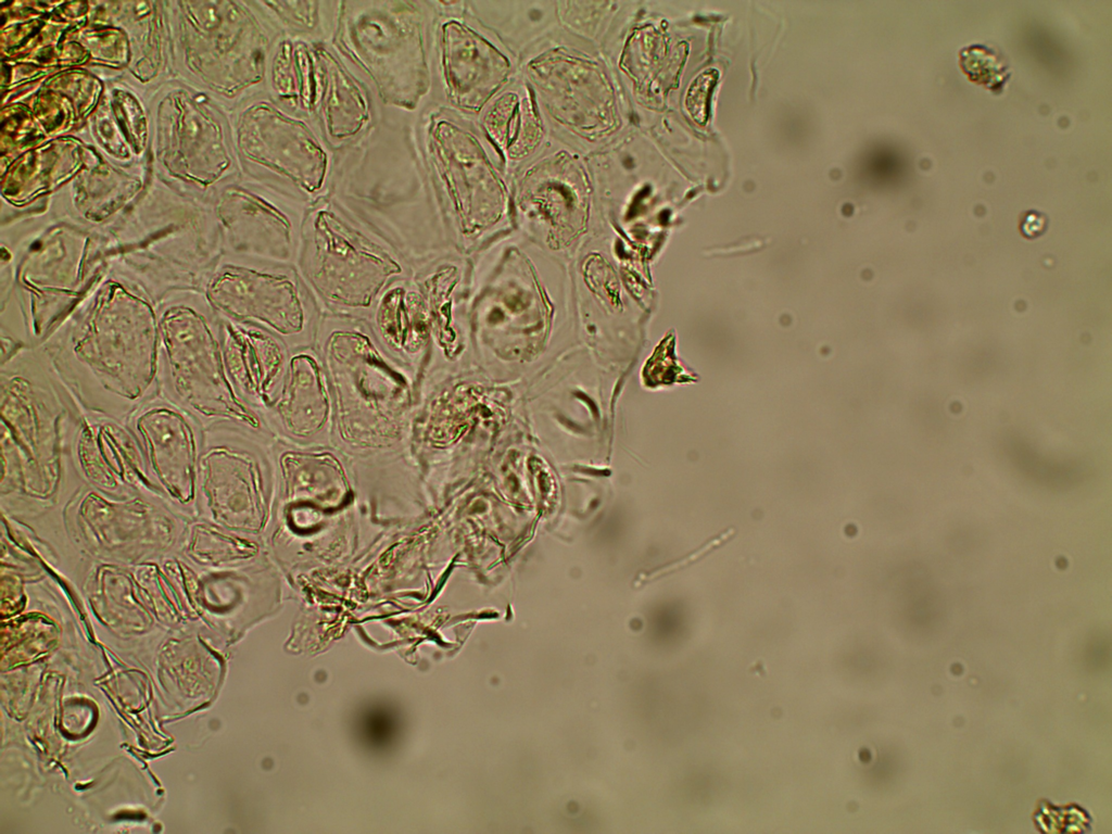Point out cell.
<instances>
[{"label":"cell","instance_id":"cell-1","mask_svg":"<svg viewBox=\"0 0 1112 834\" xmlns=\"http://www.w3.org/2000/svg\"><path fill=\"white\" fill-rule=\"evenodd\" d=\"M323 314L366 320L414 269L397 249L329 195L305 213L295 264Z\"/></svg>","mask_w":1112,"mask_h":834},{"label":"cell","instance_id":"cell-2","mask_svg":"<svg viewBox=\"0 0 1112 834\" xmlns=\"http://www.w3.org/2000/svg\"><path fill=\"white\" fill-rule=\"evenodd\" d=\"M339 5L334 49L369 80L383 104L415 111L431 81L426 3L341 1Z\"/></svg>","mask_w":1112,"mask_h":834},{"label":"cell","instance_id":"cell-3","mask_svg":"<svg viewBox=\"0 0 1112 834\" xmlns=\"http://www.w3.org/2000/svg\"><path fill=\"white\" fill-rule=\"evenodd\" d=\"M252 113L249 155L267 186L309 207L329 197L336 155L317 127L270 97Z\"/></svg>","mask_w":1112,"mask_h":834},{"label":"cell","instance_id":"cell-4","mask_svg":"<svg viewBox=\"0 0 1112 834\" xmlns=\"http://www.w3.org/2000/svg\"><path fill=\"white\" fill-rule=\"evenodd\" d=\"M223 283V306L233 321L262 328L291 350L314 345L321 311L295 265L250 258Z\"/></svg>","mask_w":1112,"mask_h":834},{"label":"cell","instance_id":"cell-5","mask_svg":"<svg viewBox=\"0 0 1112 834\" xmlns=\"http://www.w3.org/2000/svg\"><path fill=\"white\" fill-rule=\"evenodd\" d=\"M374 337L421 383L430 355V333L420 290L413 277L391 283L366 319Z\"/></svg>","mask_w":1112,"mask_h":834},{"label":"cell","instance_id":"cell-6","mask_svg":"<svg viewBox=\"0 0 1112 834\" xmlns=\"http://www.w3.org/2000/svg\"><path fill=\"white\" fill-rule=\"evenodd\" d=\"M323 84L314 125L334 149H343L363 139L374 124V109L368 90L357 79L343 58L326 41L319 42Z\"/></svg>","mask_w":1112,"mask_h":834},{"label":"cell","instance_id":"cell-7","mask_svg":"<svg viewBox=\"0 0 1112 834\" xmlns=\"http://www.w3.org/2000/svg\"><path fill=\"white\" fill-rule=\"evenodd\" d=\"M319 42L279 35L271 49L266 73L269 97L313 124L323 84Z\"/></svg>","mask_w":1112,"mask_h":834},{"label":"cell","instance_id":"cell-8","mask_svg":"<svg viewBox=\"0 0 1112 834\" xmlns=\"http://www.w3.org/2000/svg\"><path fill=\"white\" fill-rule=\"evenodd\" d=\"M228 333L232 374L258 394H279L291 349L275 334L248 324L231 323Z\"/></svg>","mask_w":1112,"mask_h":834},{"label":"cell","instance_id":"cell-9","mask_svg":"<svg viewBox=\"0 0 1112 834\" xmlns=\"http://www.w3.org/2000/svg\"><path fill=\"white\" fill-rule=\"evenodd\" d=\"M269 15V23L281 27L288 36L319 40L331 31L337 23V2L321 1H265L261 2Z\"/></svg>","mask_w":1112,"mask_h":834},{"label":"cell","instance_id":"cell-10","mask_svg":"<svg viewBox=\"0 0 1112 834\" xmlns=\"http://www.w3.org/2000/svg\"><path fill=\"white\" fill-rule=\"evenodd\" d=\"M717 77L716 71H705L688 87L685 97V108L692 118L698 124H705L708 118L710 94L717 83Z\"/></svg>","mask_w":1112,"mask_h":834},{"label":"cell","instance_id":"cell-11","mask_svg":"<svg viewBox=\"0 0 1112 834\" xmlns=\"http://www.w3.org/2000/svg\"><path fill=\"white\" fill-rule=\"evenodd\" d=\"M1046 222L1041 214L1028 212L1021 223L1022 233L1026 237L1038 236L1045 228Z\"/></svg>","mask_w":1112,"mask_h":834}]
</instances>
